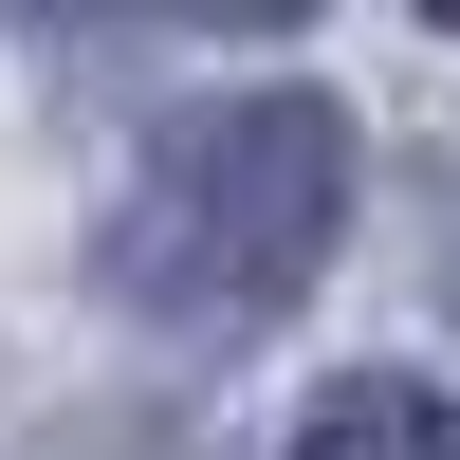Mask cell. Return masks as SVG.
Listing matches in <instances>:
<instances>
[{"label":"cell","instance_id":"obj_1","mask_svg":"<svg viewBox=\"0 0 460 460\" xmlns=\"http://www.w3.org/2000/svg\"><path fill=\"white\" fill-rule=\"evenodd\" d=\"M332 221H350V129H332V93H240V111H203V129H166V166L111 203L93 277H111V314L184 332V350H240V332H277L295 295H314Z\"/></svg>","mask_w":460,"mask_h":460},{"label":"cell","instance_id":"obj_2","mask_svg":"<svg viewBox=\"0 0 460 460\" xmlns=\"http://www.w3.org/2000/svg\"><path fill=\"white\" fill-rule=\"evenodd\" d=\"M295 460H460V405L424 387V368H350V387H314Z\"/></svg>","mask_w":460,"mask_h":460}]
</instances>
